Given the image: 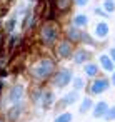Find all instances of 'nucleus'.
Segmentation results:
<instances>
[{
	"instance_id": "obj_12",
	"label": "nucleus",
	"mask_w": 115,
	"mask_h": 122,
	"mask_svg": "<svg viewBox=\"0 0 115 122\" xmlns=\"http://www.w3.org/2000/svg\"><path fill=\"white\" fill-rule=\"evenodd\" d=\"M67 40L68 42H72V44H75V42H80L82 40V32H80V29H77V27H68V30H67Z\"/></svg>"
},
{
	"instance_id": "obj_25",
	"label": "nucleus",
	"mask_w": 115,
	"mask_h": 122,
	"mask_svg": "<svg viewBox=\"0 0 115 122\" xmlns=\"http://www.w3.org/2000/svg\"><path fill=\"white\" fill-rule=\"evenodd\" d=\"M75 4H77L78 7H85V5L88 4V0H75Z\"/></svg>"
},
{
	"instance_id": "obj_4",
	"label": "nucleus",
	"mask_w": 115,
	"mask_h": 122,
	"mask_svg": "<svg viewBox=\"0 0 115 122\" xmlns=\"http://www.w3.org/2000/svg\"><path fill=\"white\" fill-rule=\"evenodd\" d=\"M72 79H73L72 70H68V69H60L58 72L53 74V85H55L57 89H63V87H67V85L72 82Z\"/></svg>"
},
{
	"instance_id": "obj_13",
	"label": "nucleus",
	"mask_w": 115,
	"mask_h": 122,
	"mask_svg": "<svg viewBox=\"0 0 115 122\" xmlns=\"http://www.w3.org/2000/svg\"><path fill=\"white\" fill-rule=\"evenodd\" d=\"M108 35V24L107 22H98L97 25H95V37L97 39H105Z\"/></svg>"
},
{
	"instance_id": "obj_1",
	"label": "nucleus",
	"mask_w": 115,
	"mask_h": 122,
	"mask_svg": "<svg viewBox=\"0 0 115 122\" xmlns=\"http://www.w3.org/2000/svg\"><path fill=\"white\" fill-rule=\"evenodd\" d=\"M29 74H30V77H32L34 80H37V82L48 80V79L55 74V60L50 59V57H43V59L37 60L34 65H30Z\"/></svg>"
},
{
	"instance_id": "obj_17",
	"label": "nucleus",
	"mask_w": 115,
	"mask_h": 122,
	"mask_svg": "<svg viewBox=\"0 0 115 122\" xmlns=\"http://www.w3.org/2000/svg\"><path fill=\"white\" fill-rule=\"evenodd\" d=\"M34 24H35V14L29 12V14L25 15L24 22H22V30H24V32H27L29 29H32V27H34Z\"/></svg>"
},
{
	"instance_id": "obj_23",
	"label": "nucleus",
	"mask_w": 115,
	"mask_h": 122,
	"mask_svg": "<svg viewBox=\"0 0 115 122\" xmlns=\"http://www.w3.org/2000/svg\"><path fill=\"white\" fill-rule=\"evenodd\" d=\"M103 119L105 120H115V105H112V107H108V110L105 112V115H103Z\"/></svg>"
},
{
	"instance_id": "obj_11",
	"label": "nucleus",
	"mask_w": 115,
	"mask_h": 122,
	"mask_svg": "<svg viewBox=\"0 0 115 122\" xmlns=\"http://www.w3.org/2000/svg\"><path fill=\"white\" fill-rule=\"evenodd\" d=\"M93 112H92V115L95 117V119H103V115H105V112L108 110V104L105 102V100H100V102H97L93 107Z\"/></svg>"
},
{
	"instance_id": "obj_28",
	"label": "nucleus",
	"mask_w": 115,
	"mask_h": 122,
	"mask_svg": "<svg viewBox=\"0 0 115 122\" xmlns=\"http://www.w3.org/2000/svg\"><path fill=\"white\" fill-rule=\"evenodd\" d=\"M0 122H5V119H4V117H0Z\"/></svg>"
},
{
	"instance_id": "obj_8",
	"label": "nucleus",
	"mask_w": 115,
	"mask_h": 122,
	"mask_svg": "<svg viewBox=\"0 0 115 122\" xmlns=\"http://www.w3.org/2000/svg\"><path fill=\"white\" fill-rule=\"evenodd\" d=\"M22 115H24V105H22V102H20V104L12 105V107L7 110V119H9V120H12V122H17Z\"/></svg>"
},
{
	"instance_id": "obj_24",
	"label": "nucleus",
	"mask_w": 115,
	"mask_h": 122,
	"mask_svg": "<svg viewBox=\"0 0 115 122\" xmlns=\"http://www.w3.org/2000/svg\"><path fill=\"white\" fill-rule=\"evenodd\" d=\"M14 27H15V20H10V22L7 24L5 30H7V32H12V30H14Z\"/></svg>"
},
{
	"instance_id": "obj_6",
	"label": "nucleus",
	"mask_w": 115,
	"mask_h": 122,
	"mask_svg": "<svg viewBox=\"0 0 115 122\" xmlns=\"http://www.w3.org/2000/svg\"><path fill=\"white\" fill-rule=\"evenodd\" d=\"M72 54H73V45H72V42H68V40L65 39V40H62V42L57 44V47H55V55H57V59H68V57H72Z\"/></svg>"
},
{
	"instance_id": "obj_22",
	"label": "nucleus",
	"mask_w": 115,
	"mask_h": 122,
	"mask_svg": "<svg viewBox=\"0 0 115 122\" xmlns=\"http://www.w3.org/2000/svg\"><path fill=\"white\" fill-rule=\"evenodd\" d=\"M103 10H105V14L115 12V0H105L103 2Z\"/></svg>"
},
{
	"instance_id": "obj_15",
	"label": "nucleus",
	"mask_w": 115,
	"mask_h": 122,
	"mask_svg": "<svg viewBox=\"0 0 115 122\" xmlns=\"http://www.w3.org/2000/svg\"><path fill=\"white\" fill-rule=\"evenodd\" d=\"M72 25H73V27H77V29H83V27H87V25H88V17H87V15L78 14V15H75V17H73Z\"/></svg>"
},
{
	"instance_id": "obj_9",
	"label": "nucleus",
	"mask_w": 115,
	"mask_h": 122,
	"mask_svg": "<svg viewBox=\"0 0 115 122\" xmlns=\"http://www.w3.org/2000/svg\"><path fill=\"white\" fill-rule=\"evenodd\" d=\"M77 99H78V92H77V90H72V92L65 94V95L57 102V109H58V107H65V105H72V104L77 102Z\"/></svg>"
},
{
	"instance_id": "obj_16",
	"label": "nucleus",
	"mask_w": 115,
	"mask_h": 122,
	"mask_svg": "<svg viewBox=\"0 0 115 122\" xmlns=\"http://www.w3.org/2000/svg\"><path fill=\"white\" fill-rule=\"evenodd\" d=\"M53 7H55L57 12H67L72 7V0H55Z\"/></svg>"
},
{
	"instance_id": "obj_27",
	"label": "nucleus",
	"mask_w": 115,
	"mask_h": 122,
	"mask_svg": "<svg viewBox=\"0 0 115 122\" xmlns=\"http://www.w3.org/2000/svg\"><path fill=\"white\" fill-rule=\"evenodd\" d=\"M112 85H115V70L112 72Z\"/></svg>"
},
{
	"instance_id": "obj_20",
	"label": "nucleus",
	"mask_w": 115,
	"mask_h": 122,
	"mask_svg": "<svg viewBox=\"0 0 115 122\" xmlns=\"http://www.w3.org/2000/svg\"><path fill=\"white\" fill-rule=\"evenodd\" d=\"M72 120H73L72 112H60V114L53 119V122H72Z\"/></svg>"
},
{
	"instance_id": "obj_7",
	"label": "nucleus",
	"mask_w": 115,
	"mask_h": 122,
	"mask_svg": "<svg viewBox=\"0 0 115 122\" xmlns=\"http://www.w3.org/2000/svg\"><path fill=\"white\" fill-rule=\"evenodd\" d=\"M90 57H92V54H90L88 50H85V49L75 50V52L72 54V60H73V64H75V65H82V64L88 62V60H90Z\"/></svg>"
},
{
	"instance_id": "obj_21",
	"label": "nucleus",
	"mask_w": 115,
	"mask_h": 122,
	"mask_svg": "<svg viewBox=\"0 0 115 122\" xmlns=\"http://www.w3.org/2000/svg\"><path fill=\"white\" fill-rule=\"evenodd\" d=\"M72 85H73V90H82L83 87H85V80H83V77H73L72 79Z\"/></svg>"
},
{
	"instance_id": "obj_2",
	"label": "nucleus",
	"mask_w": 115,
	"mask_h": 122,
	"mask_svg": "<svg viewBox=\"0 0 115 122\" xmlns=\"http://www.w3.org/2000/svg\"><path fill=\"white\" fill-rule=\"evenodd\" d=\"M58 35H60V27H58L55 22H52V20H47V22L40 27V39H42V42H43L45 45H48V47L57 42Z\"/></svg>"
},
{
	"instance_id": "obj_10",
	"label": "nucleus",
	"mask_w": 115,
	"mask_h": 122,
	"mask_svg": "<svg viewBox=\"0 0 115 122\" xmlns=\"http://www.w3.org/2000/svg\"><path fill=\"white\" fill-rule=\"evenodd\" d=\"M53 102H55V95H53V92L52 90H42V97H40V105L43 107V109H50L52 105H53Z\"/></svg>"
},
{
	"instance_id": "obj_26",
	"label": "nucleus",
	"mask_w": 115,
	"mask_h": 122,
	"mask_svg": "<svg viewBox=\"0 0 115 122\" xmlns=\"http://www.w3.org/2000/svg\"><path fill=\"white\" fill-rule=\"evenodd\" d=\"M108 57H110V59H112V62L115 64V47H113V49H110V55H108Z\"/></svg>"
},
{
	"instance_id": "obj_19",
	"label": "nucleus",
	"mask_w": 115,
	"mask_h": 122,
	"mask_svg": "<svg viewBox=\"0 0 115 122\" xmlns=\"http://www.w3.org/2000/svg\"><path fill=\"white\" fill-rule=\"evenodd\" d=\"M92 107H93V102H92V99H90V97H85V99L82 100L80 107H78V112H80V114H87V112H88Z\"/></svg>"
},
{
	"instance_id": "obj_14",
	"label": "nucleus",
	"mask_w": 115,
	"mask_h": 122,
	"mask_svg": "<svg viewBox=\"0 0 115 122\" xmlns=\"http://www.w3.org/2000/svg\"><path fill=\"white\" fill-rule=\"evenodd\" d=\"M98 62H100V65H102V69H103L105 72H113V67H115V64L112 62V59H110L108 55L102 54V55L98 57Z\"/></svg>"
},
{
	"instance_id": "obj_3",
	"label": "nucleus",
	"mask_w": 115,
	"mask_h": 122,
	"mask_svg": "<svg viewBox=\"0 0 115 122\" xmlns=\"http://www.w3.org/2000/svg\"><path fill=\"white\" fill-rule=\"evenodd\" d=\"M25 95V85L22 84H15L9 89V94H7V99H4V104L7 105H15V104H20L22 99Z\"/></svg>"
},
{
	"instance_id": "obj_5",
	"label": "nucleus",
	"mask_w": 115,
	"mask_h": 122,
	"mask_svg": "<svg viewBox=\"0 0 115 122\" xmlns=\"http://www.w3.org/2000/svg\"><path fill=\"white\" fill-rule=\"evenodd\" d=\"M108 87H110V80H108L107 77H95V79L92 80L88 90H90V94H93V95H100V94H103L105 90H108Z\"/></svg>"
},
{
	"instance_id": "obj_18",
	"label": "nucleus",
	"mask_w": 115,
	"mask_h": 122,
	"mask_svg": "<svg viewBox=\"0 0 115 122\" xmlns=\"http://www.w3.org/2000/svg\"><path fill=\"white\" fill-rule=\"evenodd\" d=\"M83 72H85V75L87 77H92V79H95L97 75H98V65L97 64H85V67H83Z\"/></svg>"
}]
</instances>
